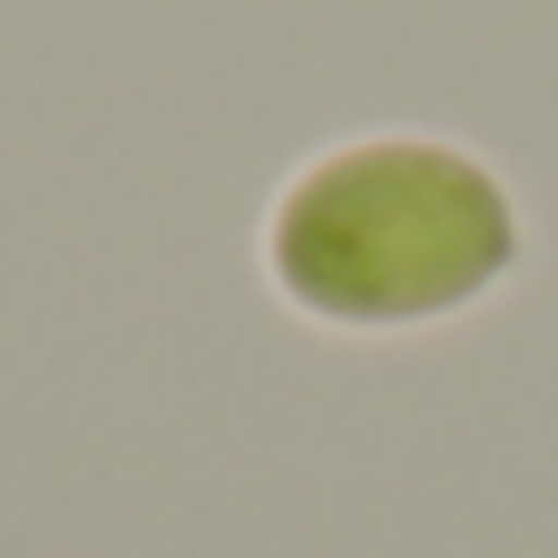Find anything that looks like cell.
Segmentation results:
<instances>
[{
	"label": "cell",
	"instance_id": "cell-1",
	"mask_svg": "<svg viewBox=\"0 0 558 558\" xmlns=\"http://www.w3.org/2000/svg\"><path fill=\"white\" fill-rule=\"evenodd\" d=\"M255 255L284 314L392 343L481 314L530 265V216L481 147L432 128H353L275 186Z\"/></svg>",
	"mask_w": 558,
	"mask_h": 558
}]
</instances>
